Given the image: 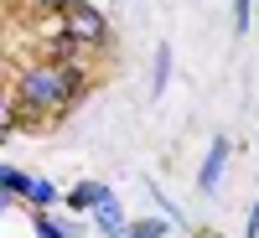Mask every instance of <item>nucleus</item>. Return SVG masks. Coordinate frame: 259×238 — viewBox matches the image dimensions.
Listing matches in <instances>:
<instances>
[{"instance_id":"obj_8","label":"nucleus","mask_w":259,"mask_h":238,"mask_svg":"<svg viewBox=\"0 0 259 238\" xmlns=\"http://www.w3.org/2000/svg\"><path fill=\"white\" fill-rule=\"evenodd\" d=\"M26 202H31L36 212H41V207H52V202H57V186H52V181H41V176H36V181H31V192H26Z\"/></svg>"},{"instance_id":"obj_6","label":"nucleus","mask_w":259,"mask_h":238,"mask_svg":"<svg viewBox=\"0 0 259 238\" xmlns=\"http://www.w3.org/2000/svg\"><path fill=\"white\" fill-rule=\"evenodd\" d=\"M171 88V47H166V41H161V52H156V68H150V93H166Z\"/></svg>"},{"instance_id":"obj_14","label":"nucleus","mask_w":259,"mask_h":238,"mask_svg":"<svg viewBox=\"0 0 259 238\" xmlns=\"http://www.w3.org/2000/svg\"><path fill=\"white\" fill-rule=\"evenodd\" d=\"M124 238H140V233H124Z\"/></svg>"},{"instance_id":"obj_10","label":"nucleus","mask_w":259,"mask_h":238,"mask_svg":"<svg viewBox=\"0 0 259 238\" xmlns=\"http://www.w3.org/2000/svg\"><path fill=\"white\" fill-rule=\"evenodd\" d=\"M36 238H68V233H62L52 218H41V212H36Z\"/></svg>"},{"instance_id":"obj_13","label":"nucleus","mask_w":259,"mask_h":238,"mask_svg":"<svg viewBox=\"0 0 259 238\" xmlns=\"http://www.w3.org/2000/svg\"><path fill=\"white\" fill-rule=\"evenodd\" d=\"M31 6H36V11H62L68 0H31Z\"/></svg>"},{"instance_id":"obj_7","label":"nucleus","mask_w":259,"mask_h":238,"mask_svg":"<svg viewBox=\"0 0 259 238\" xmlns=\"http://www.w3.org/2000/svg\"><path fill=\"white\" fill-rule=\"evenodd\" d=\"M0 186H6V197H26V192H31V176H26L21 166H6V171H0Z\"/></svg>"},{"instance_id":"obj_2","label":"nucleus","mask_w":259,"mask_h":238,"mask_svg":"<svg viewBox=\"0 0 259 238\" xmlns=\"http://www.w3.org/2000/svg\"><path fill=\"white\" fill-rule=\"evenodd\" d=\"M62 26H68V36L78 41V47H104L109 41V21H104V11L99 6H89V0H68L62 6Z\"/></svg>"},{"instance_id":"obj_3","label":"nucleus","mask_w":259,"mask_h":238,"mask_svg":"<svg viewBox=\"0 0 259 238\" xmlns=\"http://www.w3.org/2000/svg\"><path fill=\"white\" fill-rule=\"evenodd\" d=\"M223 166H228V140L218 135V140H212V150H207V161H202V171H197V186H202V192H218Z\"/></svg>"},{"instance_id":"obj_9","label":"nucleus","mask_w":259,"mask_h":238,"mask_svg":"<svg viewBox=\"0 0 259 238\" xmlns=\"http://www.w3.org/2000/svg\"><path fill=\"white\" fill-rule=\"evenodd\" d=\"M249 6L254 0H233V31H249Z\"/></svg>"},{"instance_id":"obj_11","label":"nucleus","mask_w":259,"mask_h":238,"mask_svg":"<svg viewBox=\"0 0 259 238\" xmlns=\"http://www.w3.org/2000/svg\"><path fill=\"white\" fill-rule=\"evenodd\" d=\"M135 233H140V238H161V233H166V223H161V218H150V223H140Z\"/></svg>"},{"instance_id":"obj_1","label":"nucleus","mask_w":259,"mask_h":238,"mask_svg":"<svg viewBox=\"0 0 259 238\" xmlns=\"http://www.w3.org/2000/svg\"><path fill=\"white\" fill-rule=\"evenodd\" d=\"M11 88L21 93V104H26V119H36V114H68L73 104L83 99L89 78H83L78 68H62V62L47 57V62H31Z\"/></svg>"},{"instance_id":"obj_12","label":"nucleus","mask_w":259,"mask_h":238,"mask_svg":"<svg viewBox=\"0 0 259 238\" xmlns=\"http://www.w3.org/2000/svg\"><path fill=\"white\" fill-rule=\"evenodd\" d=\"M244 238H259V202L249 207V228H244Z\"/></svg>"},{"instance_id":"obj_4","label":"nucleus","mask_w":259,"mask_h":238,"mask_svg":"<svg viewBox=\"0 0 259 238\" xmlns=\"http://www.w3.org/2000/svg\"><path fill=\"white\" fill-rule=\"evenodd\" d=\"M109 197H114V192L104 186V181H78V186L68 192V207H73V212H94V207H104Z\"/></svg>"},{"instance_id":"obj_5","label":"nucleus","mask_w":259,"mask_h":238,"mask_svg":"<svg viewBox=\"0 0 259 238\" xmlns=\"http://www.w3.org/2000/svg\"><path fill=\"white\" fill-rule=\"evenodd\" d=\"M94 223H99L104 238H124V233H130V218H124V207H119L114 197L104 202V207H94Z\"/></svg>"}]
</instances>
